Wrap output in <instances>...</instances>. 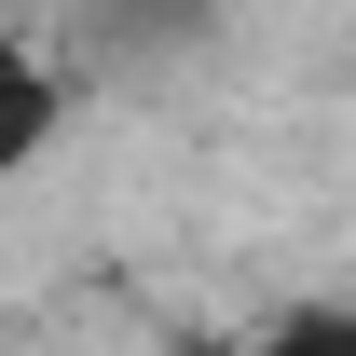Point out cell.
Returning a JSON list of instances; mask_svg holds the SVG:
<instances>
[{"label": "cell", "mask_w": 356, "mask_h": 356, "mask_svg": "<svg viewBox=\"0 0 356 356\" xmlns=\"http://www.w3.org/2000/svg\"><path fill=\"white\" fill-rule=\"evenodd\" d=\"M233 28V0H69L42 42H55V69L69 83H165V69H192V55Z\"/></svg>", "instance_id": "obj_1"}, {"label": "cell", "mask_w": 356, "mask_h": 356, "mask_svg": "<svg viewBox=\"0 0 356 356\" xmlns=\"http://www.w3.org/2000/svg\"><path fill=\"white\" fill-rule=\"evenodd\" d=\"M83 124V83L55 69V42L28 28V14H0V192L28 165H55V137Z\"/></svg>", "instance_id": "obj_2"}, {"label": "cell", "mask_w": 356, "mask_h": 356, "mask_svg": "<svg viewBox=\"0 0 356 356\" xmlns=\"http://www.w3.org/2000/svg\"><path fill=\"white\" fill-rule=\"evenodd\" d=\"M220 356H247V343H220Z\"/></svg>", "instance_id": "obj_3"}]
</instances>
